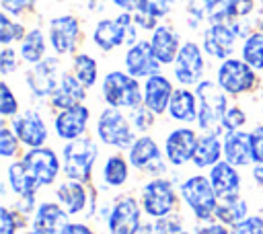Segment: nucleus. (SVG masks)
Wrapping results in <instances>:
<instances>
[{"label":"nucleus","instance_id":"7ed1b4c3","mask_svg":"<svg viewBox=\"0 0 263 234\" xmlns=\"http://www.w3.org/2000/svg\"><path fill=\"white\" fill-rule=\"evenodd\" d=\"M199 111L197 129L199 133H222V119L228 109V94L218 86L216 80L203 78L195 88Z\"/></svg>","mask_w":263,"mask_h":234},{"label":"nucleus","instance_id":"423d86ee","mask_svg":"<svg viewBox=\"0 0 263 234\" xmlns=\"http://www.w3.org/2000/svg\"><path fill=\"white\" fill-rule=\"evenodd\" d=\"M95 138L103 146L127 152L129 146L136 142L138 133L129 121V115H125L123 109L105 107L95 121Z\"/></svg>","mask_w":263,"mask_h":234},{"label":"nucleus","instance_id":"6e6d98bb","mask_svg":"<svg viewBox=\"0 0 263 234\" xmlns=\"http://www.w3.org/2000/svg\"><path fill=\"white\" fill-rule=\"evenodd\" d=\"M21 234H45V232H39V230H33V228H29V230H25V232H21Z\"/></svg>","mask_w":263,"mask_h":234},{"label":"nucleus","instance_id":"864d4df0","mask_svg":"<svg viewBox=\"0 0 263 234\" xmlns=\"http://www.w3.org/2000/svg\"><path fill=\"white\" fill-rule=\"evenodd\" d=\"M105 4H107V0H86V8L90 12H103Z\"/></svg>","mask_w":263,"mask_h":234},{"label":"nucleus","instance_id":"5fc2aeb1","mask_svg":"<svg viewBox=\"0 0 263 234\" xmlns=\"http://www.w3.org/2000/svg\"><path fill=\"white\" fill-rule=\"evenodd\" d=\"M136 234H154V222H144Z\"/></svg>","mask_w":263,"mask_h":234},{"label":"nucleus","instance_id":"c03bdc74","mask_svg":"<svg viewBox=\"0 0 263 234\" xmlns=\"http://www.w3.org/2000/svg\"><path fill=\"white\" fill-rule=\"evenodd\" d=\"M21 62V53H16V49H12L10 45L0 49V74L2 76H10L16 72Z\"/></svg>","mask_w":263,"mask_h":234},{"label":"nucleus","instance_id":"ddd939ff","mask_svg":"<svg viewBox=\"0 0 263 234\" xmlns=\"http://www.w3.org/2000/svg\"><path fill=\"white\" fill-rule=\"evenodd\" d=\"M173 78L179 86H197L205 78V51L199 43L191 39L183 41L173 64Z\"/></svg>","mask_w":263,"mask_h":234},{"label":"nucleus","instance_id":"4c0bfd02","mask_svg":"<svg viewBox=\"0 0 263 234\" xmlns=\"http://www.w3.org/2000/svg\"><path fill=\"white\" fill-rule=\"evenodd\" d=\"M127 115H129V121H132V125H134V129H136L138 135L140 133H150V129L156 125V117H158L146 105H140V107L132 109Z\"/></svg>","mask_w":263,"mask_h":234},{"label":"nucleus","instance_id":"a211bd4d","mask_svg":"<svg viewBox=\"0 0 263 234\" xmlns=\"http://www.w3.org/2000/svg\"><path fill=\"white\" fill-rule=\"evenodd\" d=\"M236 41H238V35L230 23L208 25L201 33V47H203L205 55L212 60H218V62L232 57V53L236 49Z\"/></svg>","mask_w":263,"mask_h":234},{"label":"nucleus","instance_id":"473e14b6","mask_svg":"<svg viewBox=\"0 0 263 234\" xmlns=\"http://www.w3.org/2000/svg\"><path fill=\"white\" fill-rule=\"evenodd\" d=\"M72 74L90 90L99 82V62L90 53L78 51L72 55Z\"/></svg>","mask_w":263,"mask_h":234},{"label":"nucleus","instance_id":"4468645a","mask_svg":"<svg viewBox=\"0 0 263 234\" xmlns=\"http://www.w3.org/2000/svg\"><path fill=\"white\" fill-rule=\"evenodd\" d=\"M64 72L66 70H62L60 55H47L45 60H41L39 64L31 66L25 72V84H27L29 92L35 99L43 101V99H49L55 92Z\"/></svg>","mask_w":263,"mask_h":234},{"label":"nucleus","instance_id":"13d9d810","mask_svg":"<svg viewBox=\"0 0 263 234\" xmlns=\"http://www.w3.org/2000/svg\"><path fill=\"white\" fill-rule=\"evenodd\" d=\"M51 2H55V0H51Z\"/></svg>","mask_w":263,"mask_h":234},{"label":"nucleus","instance_id":"f704fd0d","mask_svg":"<svg viewBox=\"0 0 263 234\" xmlns=\"http://www.w3.org/2000/svg\"><path fill=\"white\" fill-rule=\"evenodd\" d=\"M27 35V29L21 21H14L10 14L0 12V45H12L14 41H23V37Z\"/></svg>","mask_w":263,"mask_h":234},{"label":"nucleus","instance_id":"6e6552de","mask_svg":"<svg viewBox=\"0 0 263 234\" xmlns=\"http://www.w3.org/2000/svg\"><path fill=\"white\" fill-rule=\"evenodd\" d=\"M127 160L134 170L144 172L148 179L152 177H166L168 162L164 158V150L158 146L156 138L152 133H140L136 142L127 150Z\"/></svg>","mask_w":263,"mask_h":234},{"label":"nucleus","instance_id":"2f4dec72","mask_svg":"<svg viewBox=\"0 0 263 234\" xmlns=\"http://www.w3.org/2000/svg\"><path fill=\"white\" fill-rule=\"evenodd\" d=\"M249 216V201L245 197H234V199H222L218 201L214 220L226 224L228 228L236 226L240 220H245Z\"/></svg>","mask_w":263,"mask_h":234},{"label":"nucleus","instance_id":"09e8293b","mask_svg":"<svg viewBox=\"0 0 263 234\" xmlns=\"http://www.w3.org/2000/svg\"><path fill=\"white\" fill-rule=\"evenodd\" d=\"M134 14V21H136V25H138V29L140 31H154L160 23H158V18H154V16H150V14H144V12H132Z\"/></svg>","mask_w":263,"mask_h":234},{"label":"nucleus","instance_id":"f257e3e1","mask_svg":"<svg viewBox=\"0 0 263 234\" xmlns=\"http://www.w3.org/2000/svg\"><path fill=\"white\" fill-rule=\"evenodd\" d=\"M99 142L92 135H84L62 146V174L64 179L80 181L88 185L92 181V170L99 160Z\"/></svg>","mask_w":263,"mask_h":234},{"label":"nucleus","instance_id":"a878e982","mask_svg":"<svg viewBox=\"0 0 263 234\" xmlns=\"http://www.w3.org/2000/svg\"><path fill=\"white\" fill-rule=\"evenodd\" d=\"M197 111H199V103L195 90H191L189 86H177L166 109L168 119L179 125H191L197 123Z\"/></svg>","mask_w":263,"mask_h":234},{"label":"nucleus","instance_id":"a19ab883","mask_svg":"<svg viewBox=\"0 0 263 234\" xmlns=\"http://www.w3.org/2000/svg\"><path fill=\"white\" fill-rule=\"evenodd\" d=\"M173 8H175V0H140V4H138L136 10L138 12H144V14H150V16H154V18L160 21V18L168 16L173 12Z\"/></svg>","mask_w":263,"mask_h":234},{"label":"nucleus","instance_id":"f8f14e48","mask_svg":"<svg viewBox=\"0 0 263 234\" xmlns=\"http://www.w3.org/2000/svg\"><path fill=\"white\" fill-rule=\"evenodd\" d=\"M49 47L55 55H74L82 41V27L74 14H58L47 21Z\"/></svg>","mask_w":263,"mask_h":234},{"label":"nucleus","instance_id":"e433bc0d","mask_svg":"<svg viewBox=\"0 0 263 234\" xmlns=\"http://www.w3.org/2000/svg\"><path fill=\"white\" fill-rule=\"evenodd\" d=\"M27 224H31V220L25 218L23 213H18L12 205H8V203L0 205V234H16Z\"/></svg>","mask_w":263,"mask_h":234},{"label":"nucleus","instance_id":"7c9ffc66","mask_svg":"<svg viewBox=\"0 0 263 234\" xmlns=\"http://www.w3.org/2000/svg\"><path fill=\"white\" fill-rule=\"evenodd\" d=\"M18 53L21 60L29 66L39 64L41 60L47 57V37L39 27H33L27 31V35L23 37L21 45H18Z\"/></svg>","mask_w":263,"mask_h":234},{"label":"nucleus","instance_id":"9b49d317","mask_svg":"<svg viewBox=\"0 0 263 234\" xmlns=\"http://www.w3.org/2000/svg\"><path fill=\"white\" fill-rule=\"evenodd\" d=\"M29 177L33 183L41 187H49L58 181L62 174V154H58L51 146H41V148H27L21 156Z\"/></svg>","mask_w":263,"mask_h":234},{"label":"nucleus","instance_id":"6ab92c4d","mask_svg":"<svg viewBox=\"0 0 263 234\" xmlns=\"http://www.w3.org/2000/svg\"><path fill=\"white\" fill-rule=\"evenodd\" d=\"M123 70L138 80H146L148 76L158 74L162 70V64L156 60V55L152 51L150 39H140L138 43H134L132 47L125 49Z\"/></svg>","mask_w":263,"mask_h":234},{"label":"nucleus","instance_id":"de8ad7c7","mask_svg":"<svg viewBox=\"0 0 263 234\" xmlns=\"http://www.w3.org/2000/svg\"><path fill=\"white\" fill-rule=\"evenodd\" d=\"M193 234H232V230L226 224L212 220V222H197L193 228Z\"/></svg>","mask_w":263,"mask_h":234},{"label":"nucleus","instance_id":"39448f33","mask_svg":"<svg viewBox=\"0 0 263 234\" xmlns=\"http://www.w3.org/2000/svg\"><path fill=\"white\" fill-rule=\"evenodd\" d=\"M138 25L134 21L132 12H119L115 18H101L92 27V43L97 49L109 53L121 45L132 47L134 43L140 41L138 37Z\"/></svg>","mask_w":263,"mask_h":234},{"label":"nucleus","instance_id":"9d476101","mask_svg":"<svg viewBox=\"0 0 263 234\" xmlns=\"http://www.w3.org/2000/svg\"><path fill=\"white\" fill-rule=\"evenodd\" d=\"M142 216H144V209H142L140 197L132 193L117 195L105 220L107 234H136L144 224Z\"/></svg>","mask_w":263,"mask_h":234},{"label":"nucleus","instance_id":"2eb2a0df","mask_svg":"<svg viewBox=\"0 0 263 234\" xmlns=\"http://www.w3.org/2000/svg\"><path fill=\"white\" fill-rule=\"evenodd\" d=\"M197 142H199V133L191 125L173 127L166 133L164 144H162L166 162L173 168H183L185 164H191L195 148H197Z\"/></svg>","mask_w":263,"mask_h":234},{"label":"nucleus","instance_id":"79ce46f5","mask_svg":"<svg viewBox=\"0 0 263 234\" xmlns=\"http://www.w3.org/2000/svg\"><path fill=\"white\" fill-rule=\"evenodd\" d=\"M245 125H247V111L238 105H228L224 119H222V131L245 129Z\"/></svg>","mask_w":263,"mask_h":234},{"label":"nucleus","instance_id":"58836bf2","mask_svg":"<svg viewBox=\"0 0 263 234\" xmlns=\"http://www.w3.org/2000/svg\"><path fill=\"white\" fill-rule=\"evenodd\" d=\"M21 113V103L18 96L14 94V90L10 88V84L6 80L0 82V117L4 119H12L14 115Z\"/></svg>","mask_w":263,"mask_h":234},{"label":"nucleus","instance_id":"0eeeda50","mask_svg":"<svg viewBox=\"0 0 263 234\" xmlns=\"http://www.w3.org/2000/svg\"><path fill=\"white\" fill-rule=\"evenodd\" d=\"M140 203L144 209V216L150 220H158L164 216H171L179 207V191L175 189V181L168 177H152L146 179L140 187Z\"/></svg>","mask_w":263,"mask_h":234},{"label":"nucleus","instance_id":"20e7f679","mask_svg":"<svg viewBox=\"0 0 263 234\" xmlns=\"http://www.w3.org/2000/svg\"><path fill=\"white\" fill-rule=\"evenodd\" d=\"M179 195L185 207L193 213L195 222H212L216 207H218V195L212 187V181L208 174L195 172L185 177L179 183Z\"/></svg>","mask_w":263,"mask_h":234},{"label":"nucleus","instance_id":"bb28decb","mask_svg":"<svg viewBox=\"0 0 263 234\" xmlns=\"http://www.w3.org/2000/svg\"><path fill=\"white\" fill-rule=\"evenodd\" d=\"M150 45H152L156 60L162 66H173L183 41H181L179 31L173 25H158L150 35Z\"/></svg>","mask_w":263,"mask_h":234},{"label":"nucleus","instance_id":"37998d69","mask_svg":"<svg viewBox=\"0 0 263 234\" xmlns=\"http://www.w3.org/2000/svg\"><path fill=\"white\" fill-rule=\"evenodd\" d=\"M230 230L232 234H263V213H249Z\"/></svg>","mask_w":263,"mask_h":234},{"label":"nucleus","instance_id":"3c124183","mask_svg":"<svg viewBox=\"0 0 263 234\" xmlns=\"http://www.w3.org/2000/svg\"><path fill=\"white\" fill-rule=\"evenodd\" d=\"M111 4L115 8H119L121 12H134L140 4V0H111Z\"/></svg>","mask_w":263,"mask_h":234},{"label":"nucleus","instance_id":"f3484780","mask_svg":"<svg viewBox=\"0 0 263 234\" xmlns=\"http://www.w3.org/2000/svg\"><path fill=\"white\" fill-rule=\"evenodd\" d=\"M88 125H90V107L84 103L68 107L53 115V133L64 144L84 138L88 131Z\"/></svg>","mask_w":263,"mask_h":234},{"label":"nucleus","instance_id":"393cba45","mask_svg":"<svg viewBox=\"0 0 263 234\" xmlns=\"http://www.w3.org/2000/svg\"><path fill=\"white\" fill-rule=\"evenodd\" d=\"M55 201H60L70 216L86 213L90 207V189H86V185L80 181L64 179L55 187Z\"/></svg>","mask_w":263,"mask_h":234},{"label":"nucleus","instance_id":"8fccbe9b","mask_svg":"<svg viewBox=\"0 0 263 234\" xmlns=\"http://www.w3.org/2000/svg\"><path fill=\"white\" fill-rule=\"evenodd\" d=\"M60 234H95V230L86 224V222H68L62 230H60Z\"/></svg>","mask_w":263,"mask_h":234},{"label":"nucleus","instance_id":"4be33fe9","mask_svg":"<svg viewBox=\"0 0 263 234\" xmlns=\"http://www.w3.org/2000/svg\"><path fill=\"white\" fill-rule=\"evenodd\" d=\"M70 222V213L62 207L60 201H39L33 216H31V224L29 228L45 232V234H60V230Z\"/></svg>","mask_w":263,"mask_h":234},{"label":"nucleus","instance_id":"a18cd8bd","mask_svg":"<svg viewBox=\"0 0 263 234\" xmlns=\"http://www.w3.org/2000/svg\"><path fill=\"white\" fill-rule=\"evenodd\" d=\"M37 0H0L2 12L10 14V16H23L27 12H31L35 8Z\"/></svg>","mask_w":263,"mask_h":234},{"label":"nucleus","instance_id":"c756f323","mask_svg":"<svg viewBox=\"0 0 263 234\" xmlns=\"http://www.w3.org/2000/svg\"><path fill=\"white\" fill-rule=\"evenodd\" d=\"M220 160H224L222 133H199V142H197L191 164L197 170H201V168H212Z\"/></svg>","mask_w":263,"mask_h":234},{"label":"nucleus","instance_id":"b1692460","mask_svg":"<svg viewBox=\"0 0 263 234\" xmlns=\"http://www.w3.org/2000/svg\"><path fill=\"white\" fill-rule=\"evenodd\" d=\"M222 150L224 160L245 168L253 166V150H251V131L236 129V131H222Z\"/></svg>","mask_w":263,"mask_h":234},{"label":"nucleus","instance_id":"f03ea898","mask_svg":"<svg viewBox=\"0 0 263 234\" xmlns=\"http://www.w3.org/2000/svg\"><path fill=\"white\" fill-rule=\"evenodd\" d=\"M101 96L107 107L132 111L144 105V82L125 70H109L101 80Z\"/></svg>","mask_w":263,"mask_h":234},{"label":"nucleus","instance_id":"cd10ccee","mask_svg":"<svg viewBox=\"0 0 263 234\" xmlns=\"http://www.w3.org/2000/svg\"><path fill=\"white\" fill-rule=\"evenodd\" d=\"M6 185L12 191V195L21 201H37V191L39 187L33 183V179L29 177L25 164L21 158L10 160V164L6 166Z\"/></svg>","mask_w":263,"mask_h":234},{"label":"nucleus","instance_id":"5701e85b","mask_svg":"<svg viewBox=\"0 0 263 234\" xmlns=\"http://www.w3.org/2000/svg\"><path fill=\"white\" fill-rule=\"evenodd\" d=\"M175 84L168 76H164L162 72L152 74L144 80V105L154 111L156 115H164L171 103V96L175 92Z\"/></svg>","mask_w":263,"mask_h":234},{"label":"nucleus","instance_id":"49530a36","mask_svg":"<svg viewBox=\"0 0 263 234\" xmlns=\"http://www.w3.org/2000/svg\"><path fill=\"white\" fill-rule=\"evenodd\" d=\"M251 150H253V164H263V123L251 129Z\"/></svg>","mask_w":263,"mask_h":234},{"label":"nucleus","instance_id":"ea45409f","mask_svg":"<svg viewBox=\"0 0 263 234\" xmlns=\"http://www.w3.org/2000/svg\"><path fill=\"white\" fill-rule=\"evenodd\" d=\"M154 222V234H193L185 228L183 224V216L181 213H171V216H164V218H158V220H152Z\"/></svg>","mask_w":263,"mask_h":234},{"label":"nucleus","instance_id":"1a4fd4ad","mask_svg":"<svg viewBox=\"0 0 263 234\" xmlns=\"http://www.w3.org/2000/svg\"><path fill=\"white\" fill-rule=\"evenodd\" d=\"M216 82L228 96H240L253 92L259 84L257 70H253L242 57H228L216 68Z\"/></svg>","mask_w":263,"mask_h":234},{"label":"nucleus","instance_id":"4d7b16f0","mask_svg":"<svg viewBox=\"0 0 263 234\" xmlns=\"http://www.w3.org/2000/svg\"><path fill=\"white\" fill-rule=\"evenodd\" d=\"M261 213H263V205H261Z\"/></svg>","mask_w":263,"mask_h":234},{"label":"nucleus","instance_id":"aec40b11","mask_svg":"<svg viewBox=\"0 0 263 234\" xmlns=\"http://www.w3.org/2000/svg\"><path fill=\"white\" fill-rule=\"evenodd\" d=\"M208 177L212 181V187L218 195V199H234L240 197V189H242V177L238 172V166L220 160L218 164H214L212 168H208Z\"/></svg>","mask_w":263,"mask_h":234},{"label":"nucleus","instance_id":"c85d7f7f","mask_svg":"<svg viewBox=\"0 0 263 234\" xmlns=\"http://www.w3.org/2000/svg\"><path fill=\"white\" fill-rule=\"evenodd\" d=\"M129 177H132V164L127 156L115 152L105 158L101 168V181L105 189H121L129 183Z\"/></svg>","mask_w":263,"mask_h":234},{"label":"nucleus","instance_id":"412c9836","mask_svg":"<svg viewBox=\"0 0 263 234\" xmlns=\"http://www.w3.org/2000/svg\"><path fill=\"white\" fill-rule=\"evenodd\" d=\"M86 94H88V88L82 86V82L72 74V72H64L62 78H60V84L55 88V92L47 99V107L53 111V115L58 111H64L68 107H74V105H80L86 101Z\"/></svg>","mask_w":263,"mask_h":234},{"label":"nucleus","instance_id":"c9c22d12","mask_svg":"<svg viewBox=\"0 0 263 234\" xmlns=\"http://www.w3.org/2000/svg\"><path fill=\"white\" fill-rule=\"evenodd\" d=\"M21 140L18 135L14 133V129L10 127V123L2 121L0 125V158L4 160H14V158H21Z\"/></svg>","mask_w":263,"mask_h":234},{"label":"nucleus","instance_id":"603ef678","mask_svg":"<svg viewBox=\"0 0 263 234\" xmlns=\"http://www.w3.org/2000/svg\"><path fill=\"white\" fill-rule=\"evenodd\" d=\"M251 177L259 189H263V164H253L251 166Z\"/></svg>","mask_w":263,"mask_h":234},{"label":"nucleus","instance_id":"72a5a7b5","mask_svg":"<svg viewBox=\"0 0 263 234\" xmlns=\"http://www.w3.org/2000/svg\"><path fill=\"white\" fill-rule=\"evenodd\" d=\"M240 57L257 72H263V31H253L240 43Z\"/></svg>","mask_w":263,"mask_h":234},{"label":"nucleus","instance_id":"dca6fc26","mask_svg":"<svg viewBox=\"0 0 263 234\" xmlns=\"http://www.w3.org/2000/svg\"><path fill=\"white\" fill-rule=\"evenodd\" d=\"M10 127L18 135L21 144L25 148H41L47 146L49 140V127L43 119V115L37 109H25L12 119H8Z\"/></svg>","mask_w":263,"mask_h":234}]
</instances>
